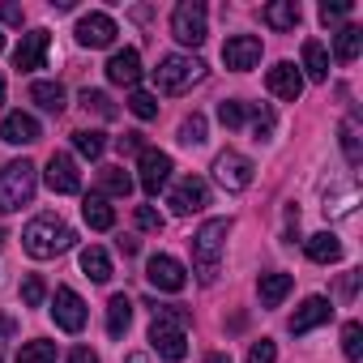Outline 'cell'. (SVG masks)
<instances>
[{
    "label": "cell",
    "mask_w": 363,
    "mask_h": 363,
    "mask_svg": "<svg viewBox=\"0 0 363 363\" xmlns=\"http://www.w3.org/2000/svg\"><path fill=\"white\" fill-rule=\"evenodd\" d=\"M82 107L94 111V116H103V120H116V103L103 90H82Z\"/></svg>",
    "instance_id": "obj_35"
},
{
    "label": "cell",
    "mask_w": 363,
    "mask_h": 363,
    "mask_svg": "<svg viewBox=\"0 0 363 363\" xmlns=\"http://www.w3.org/2000/svg\"><path fill=\"white\" fill-rule=\"evenodd\" d=\"M252 162L244 158V154H235V150H223L218 158H214V179L227 189V193H244L248 184H252Z\"/></svg>",
    "instance_id": "obj_7"
},
{
    "label": "cell",
    "mask_w": 363,
    "mask_h": 363,
    "mask_svg": "<svg viewBox=\"0 0 363 363\" xmlns=\"http://www.w3.org/2000/svg\"><path fill=\"white\" fill-rule=\"evenodd\" d=\"M35 189H39V167L35 162H26V158L5 162L0 167V214H13V210L30 206Z\"/></svg>",
    "instance_id": "obj_3"
},
{
    "label": "cell",
    "mask_w": 363,
    "mask_h": 363,
    "mask_svg": "<svg viewBox=\"0 0 363 363\" xmlns=\"http://www.w3.org/2000/svg\"><path fill=\"white\" fill-rule=\"evenodd\" d=\"M303 69H308L312 82H325V77H329V52H325L320 39H308V43H303Z\"/></svg>",
    "instance_id": "obj_29"
},
{
    "label": "cell",
    "mask_w": 363,
    "mask_h": 363,
    "mask_svg": "<svg viewBox=\"0 0 363 363\" xmlns=\"http://www.w3.org/2000/svg\"><path fill=\"white\" fill-rule=\"evenodd\" d=\"M99 193L103 197H128L133 193V175L124 167H103L99 171Z\"/></svg>",
    "instance_id": "obj_26"
},
{
    "label": "cell",
    "mask_w": 363,
    "mask_h": 363,
    "mask_svg": "<svg viewBox=\"0 0 363 363\" xmlns=\"http://www.w3.org/2000/svg\"><path fill=\"white\" fill-rule=\"evenodd\" d=\"M124 363H150V359H145V354H128Z\"/></svg>",
    "instance_id": "obj_49"
},
{
    "label": "cell",
    "mask_w": 363,
    "mask_h": 363,
    "mask_svg": "<svg viewBox=\"0 0 363 363\" xmlns=\"http://www.w3.org/2000/svg\"><path fill=\"white\" fill-rule=\"evenodd\" d=\"M206 363H231V354H210Z\"/></svg>",
    "instance_id": "obj_48"
},
{
    "label": "cell",
    "mask_w": 363,
    "mask_h": 363,
    "mask_svg": "<svg viewBox=\"0 0 363 363\" xmlns=\"http://www.w3.org/2000/svg\"><path fill=\"white\" fill-rule=\"evenodd\" d=\"M5 240H9V235H5V231H0V248H5Z\"/></svg>",
    "instance_id": "obj_51"
},
{
    "label": "cell",
    "mask_w": 363,
    "mask_h": 363,
    "mask_svg": "<svg viewBox=\"0 0 363 363\" xmlns=\"http://www.w3.org/2000/svg\"><path fill=\"white\" fill-rule=\"evenodd\" d=\"M18 363H56V342H26L18 350Z\"/></svg>",
    "instance_id": "obj_34"
},
{
    "label": "cell",
    "mask_w": 363,
    "mask_h": 363,
    "mask_svg": "<svg viewBox=\"0 0 363 363\" xmlns=\"http://www.w3.org/2000/svg\"><path fill=\"white\" fill-rule=\"evenodd\" d=\"M206 133H210L206 116H197V111H193V116H189L184 124H179V145H206V141H210Z\"/></svg>",
    "instance_id": "obj_32"
},
{
    "label": "cell",
    "mask_w": 363,
    "mask_h": 363,
    "mask_svg": "<svg viewBox=\"0 0 363 363\" xmlns=\"http://www.w3.org/2000/svg\"><path fill=\"white\" fill-rule=\"evenodd\" d=\"M107 82L111 86H124V90H137V82H141V56H137V48H124V52H116L107 65Z\"/></svg>",
    "instance_id": "obj_18"
},
{
    "label": "cell",
    "mask_w": 363,
    "mask_h": 363,
    "mask_svg": "<svg viewBox=\"0 0 363 363\" xmlns=\"http://www.w3.org/2000/svg\"><path fill=\"white\" fill-rule=\"evenodd\" d=\"M342 150H346V158H350V162H359V137H354V120H346V124H342Z\"/></svg>",
    "instance_id": "obj_42"
},
{
    "label": "cell",
    "mask_w": 363,
    "mask_h": 363,
    "mask_svg": "<svg viewBox=\"0 0 363 363\" xmlns=\"http://www.w3.org/2000/svg\"><path fill=\"white\" fill-rule=\"evenodd\" d=\"M82 274H86L90 282H111V257H107L99 244L82 248Z\"/></svg>",
    "instance_id": "obj_25"
},
{
    "label": "cell",
    "mask_w": 363,
    "mask_h": 363,
    "mask_svg": "<svg viewBox=\"0 0 363 363\" xmlns=\"http://www.w3.org/2000/svg\"><path fill=\"white\" fill-rule=\"evenodd\" d=\"M350 9H354L350 0H325V5H320V22H325V26H333V22H342Z\"/></svg>",
    "instance_id": "obj_40"
},
{
    "label": "cell",
    "mask_w": 363,
    "mask_h": 363,
    "mask_svg": "<svg viewBox=\"0 0 363 363\" xmlns=\"http://www.w3.org/2000/svg\"><path fill=\"white\" fill-rule=\"evenodd\" d=\"M137 179H141V189H145L150 197H158V193L167 189V179H171V154L145 145V150L137 154Z\"/></svg>",
    "instance_id": "obj_6"
},
{
    "label": "cell",
    "mask_w": 363,
    "mask_h": 363,
    "mask_svg": "<svg viewBox=\"0 0 363 363\" xmlns=\"http://www.w3.org/2000/svg\"><path fill=\"white\" fill-rule=\"evenodd\" d=\"M48 48H52V35H48L43 26L30 30V35H22V43L13 48V69H22V73L43 69V65H48Z\"/></svg>",
    "instance_id": "obj_13"
},
{
    "label": "cell",
    "mask_w": 363,
    "mask_h": 363,
    "mask_svg": "<svg viewBox=\"0 0 363 363\" xmlns=\"http://www.w3.org/2000/svg\"><path fill=\"white\" fill-rule=\"evenodd\" d=\"M39 137H43V128H39V120L30 111H9L0 120V141L5 145H35Z\"/></svg>",
    "instance_id": "obj_16"
},
{
    "label": "cell",
    "mask_w": 363,
    "mask_h": 363,
    "mask_svg": "<svg viewBox=\"0 0 363 363\" xmlns=\"http://www.w3.org/2000/svg\"><path fill=\"white\" fill-rule=\"evenodd\" d=\"M0 107H5V77H0Z\"/></svg>",
    "instance_id": "obj_50"
},
{
    "label": "cell",
    "mask_w": 363,
    "mask_h": 363,
    "mask_svg": "<svg viewBox=\"0 0 363 363\" xmlns=\"http://www.w3.org/2000/svg\"><path fill=\"white\" fill-rule=\"evenodd\" d=\"M133 308H137V303H133L128 295H111V299H107V333H111V337H124V333H128Z\"/></svg>",
    "instance_id": "obj_24"
},
{
    "label": "cell",
    "mask_w": 363,
    "mask_h": 363,
    "mask_svg": "<svg viewBox=\"0 0 363 363\" xmlns=\"http://www.w3.org/2000/svg\"><path fill=\"white\" fill-rule=\"evenodd\" d=\"M120 252L133 257V252H137V240H133V235H120Z\"/></svg>",
    "instance_id": "obj_47"
},
{
    "label": "cell",
    "mask_w": 363,
    "mask_h": 363,
    "mask_svg": "<svg viewBox=\"0 0 363 363\" xmlns=\"http://www.w3.org/2000/svg\"><path fill=\"white\" fill-rule=\"evenodd\" d=\"M0 22H9V26H22V9H18V5H5V0H0Z\"/></svg>",
    "instance_id": "obj_44"
},
{
    "label": "cell",
    "mask_w": 363,
    "mask_h": 363,
    "mask_svg": "<svg viewBox=\"0 0 363 363\" xmlns=\"http://www.w3.org/2000/svg\"><path fill=\"white\" fill-rule=\"evenodd\" d=\"M265 86H269V94H278L282 103H295V99L303 94V73H299L291 60H278V65L265 73Z\"/></svg>",
    "instance_id": "obj_17"
},
{
    "label": "cell",
    "mask_w": 363,
    "mask_h": 363,
    "mask_svg": "<svg viewBox=\"0 0 363 363\" xmlns=\"http://www.w3.org/2000/svg\"><path fill=\"white\" fill-rule=\"evenodd\" d=\"M171 35L184 43V48H201L206 43V5L201 0H179L175 13H171Z\"/></svg>",
    "instance_id": "obj_5"
},
{
    "label": "cell",
    "mask_w": 363,
    "mask_h": 363,
    "mask_svg": "<svg viewBox=\"0 0 363 363\" xmlns=\"http://www.w3.org/2000/svg\"><path fill=\"white\" fill-rule=\"evenodd\" d=\"M0 52H5V35H0Z\"/></svg>",
    "instance_id": "obj_52"
},
{
    "label": "cell",
    "mask_w": 363,
    "mask_h": 363,
    "mask_svg": "<svg viewBox=\"0 0 363 363\" xmlns=\"http://www.w3.org/2000/svg\"><path fill=\"white\" fill-rule=\"evenodd\" d=\"M291 286H295V278H291V274H282V269H274V274H261V282H257L261 308H278V303L291 295Z\"/></svg>",
    "instance_id": "obj_20"
},
{
    "label": "cell",
    "mask_w": 363,
    "mask_h": 363,
    "mask_svg": "<svg viewBox=\"0 0 363 363\" xmlns=\"http://www.w3.org/2000/svg\"><path fill=\"white\" fill-rule=\"evenodd\" d=\"M261 18H265L269 30H282V35H286V30H295V26L303 22V9L295 5V0H274V5H265Z\"/></svg>",
    "instance_id": "obj_21"
},
{
    "label": "cell",
    "mask_w": 363,
    "mask_h": 363,
    "mask_svg": "<svg viewBox=\"0 0 363 363\" xmlns=\"http://www.w3.org/2000/svg\"><path fill=\"white\" fill-rule=\"evenodd\" d=\"M52 316H56V325L65 329V333H82L86 329V299L73 291V286H56V295H52Z\"/></svg>",
    "instance_id": "obj_8"
},
{
    "label": "cell",
    "mask_w": 363,
    "mask_h": 363,
    "mask_svg": "<svg viewBox=\"0 0 363 363\" xmlns=\"http://www.w3.org/2000/svg\"><path fill=\"white\" fill-rule=\"evenodd\" d=\"M248 116H252V107H248V103H240V99H227V103H218V120H223L227 128H240Z\"/></svg>",
    "instance_id": "obj_36"
},
{
    "label": "cell",
    "mask_w": 363,
    "mask_h": 363,
    "mask_svg": "<svg viewBox=\"0 0 363 363\" xmlns=\"http://www.w3.org/2000/svg\"><path fill=\"white\" fill-rule=\"evenodd\" d=\"M150 342H154V350L167 363H179V359L189 354V333L179 329V325H171V320H154L150 325Z\"/></svg>",
    "instance_id": "obj_12"
},
{
    "label": "cell",
    "mask_w": 363,
    "mask_h": 363,
    "mask_svg": "<svg viewBox=\"0 0 363 363\" xmlns=\"http://www.w3.org/2000/svg\"><path fill=\"white\" fill-rule=\"evenodd\" d=\"M359 52H363V30H359V26H342L337 39H333V56H337L342 65H354Z\"/></svg>",
    "instance_id": "obj_27"
},
{
    "label": "cell",
    "mask_w": 363,
    "mask_h": 363,
    "mask_svg": "<svg viewBox=\"0 0 363 363\" xmlns=\"http://www.w3.org/2000/svg\"><path fill=\"white\" fill-rule=\"evenodd\" d=\"M69 363H99V354H94L90 346H73V350H69Z\"/></svg>",
    "instance_id": "obj_45"
},
{
    "label": "cell",
    "mask_w": 363,
    "mask_h": 363,
    "mask_svg": "<svg viewBox=\"0 0 363 363\" xmlns=\"http://www.w3.org/2000/svg\"><path fill=\"white\" fill-rule=\"evenodd\" d=\"M342 354H346L350 363L363 359V325H359V320H346V325H342Z\"/></svg>",
    "instance_id": "obj_31"
},
{
    "label": "cell",
    "mask_w": 363,
    "mask_h": 363,
    "mask_svg": "<svg viewBox=\"0 0 363 363\" xmlns=\"http://www.w3.org/2000/svg\"><path fill=\"white\" fill-rule=\"evenodd\" d=\"M248 363H278V346H274L269 337L252 342V346H248Z\"/></svg>",
    "instance_id": "obj_41"
},
{
    "label": "cell",
    "mask_w": 363,
    "mask_h": 363,
    "mask_svg": "<svg viewBox=\"0 0 363 363\" xmlns=\"http://www.w3.org/2000/svg\"><path fill=\"white\" fill-rule=\"evenodd\" d=\"M145 278H150V286H154V291H171V295L189 286L184 265H179L175 257H167V252H154V257L145 261Z\"/></svg>",
    "instance_id": "obj_9"
},
{
    "label": "cell",
    "mask_w": 363,
    "mask_h": 363,
    "mask_svg": "<svg viewBox=\"0 0 363 363\" xmlns=\"http://www.w3.org/2000/svg\"><path fill=\"white\" fill-rule=\"evenodd\" d=\"M73 150H77L82 158H103L107 137H103L99 128H82V133H73Z\"/></svg>",
    "instance_id": "obj_30"
},
{
    "label": "cell",
    "mask_w": 363,
    "mask_h": 363,
    "mask_svg": "<svg viewBox=\"0 0 363 363\" xmlns=\"http://www.w3.org/2000/svg\"><path fill=\"white\" fill-rule=\"evenodd\" d=\"M30 103H39L43 111L60 116V111H65V86H60V82H35V86H30Z\"/></svg>",
    "instance_id": "obj_28"
},
{
    "label": "cell",
    "mask_w": 363,
    "mask_h": 363,
    "mask_svg": "<svg viewBox=\"0 0 363 363\" xmlns=\"http://www.w3.org/2000/svg\"><path fill=\"white\" fill-rule=\"evenodd\" d=\"M303 252H308V261H316V265H333V261H342V240H337L333 231H320V235H308Z\"/></svg>",
    "instance_id": "obj_22"
},
{
    "label": "cell",
    "mask_w": 363,
    "mask_h": 363,
    "mask_svg": "<svg viewBox=\"0 0 363 363\" xmlns=\"http://www.w3.org/2000/svg\"><path fill=\"white\" fill-rule=\"evenodd\" d=\"M227 235H231V218H210V223L193 235V265H197V278H201L206 286L218 282V261H223Z\"/></svg>",
    "instance_id": "obj_2"
},
{
    "label": "cell",
    "mask_w": 363,
    "mask_h": 363,
    "mask_svg": "<svg viewBox=\"0 0 363 363\" xmlns=\"http://www.w3.org/2000/svg\"><path fill=\"white\" fill-rule=\"evenodd\" d=\"M128 111H133L137 120H154V116H158V99L145 94V90H133V94H128Z\"/></svg>",
    "instance_id": "obj_38"
},
{
    "label": "cell",
    "mask_w": 363,
    "mask_h": 363,
    "mask_svg": "<svg viewBox=\"0 0 363 363\" xmlns=\"http://www.w3.org/2000/svg\"><path fill=\"white\" fill-rule=\"evenodd\" d=\"M133 218H137V227H141V231H154V235L167 227V218H162L154 206H137V214H133Z\"/></svg>",
    "instance_id": "obj_39"
},
{
    "label": "cell",
    "mask_w": 363,
    "mask_h": 363,
    "mask_svg": "<svg viewBox=\"0 0 363 363\" xmlns=\"http://www.w3.org/2000/svg\"><path fill=\"white\" fill-rule=\"evenodd\" d=\"M223 65L235 69V73H248L261 65V39L257 35H231L223 43Z\"/></svg>",
    "instance_id": "obj_14"
},
{
    "label": "cell",
    "mask_w": 363,
    "mask_h": 363,
    "mask_svg": "<svg viewBox=\"0 0 363 363\" xmlns=\"http://www.w3.org/2000/svg\"><path fill=\"white\" fill-rule=\"evenodd\" d=\"M43 299H48V282L39 274H26L22 278V303L26 308H43Z\"/></svg>",
    "instance_id": "obj_37"
},
{
    "label": "cell",
    "mask_w": 363,
    "mask_h": 363,
    "mask_svg": "<svg viewBox=\"0 0 363 363\" xmlns=\"http://www.w3.org/2000/svg\"><path fill=\"white\" fill-rule=\"evenodd\" d=\"M43 179H48V189H52L56 197H73V193H82V171H77L73 154H52Z\"/></svg>",
    "instance_id": "obj_10"
},
{
    "label": "cell",
    "mask_w": 363,
    "mask_h": 363,
    "mask_svg": "<svg viewBox=\"0 0 363 363\" xmlns=\"http://www.w3.org/2000/svg\"><path fill=\"white\" fill-rule=\"evenodd\" d=\"M18 333V320L9 316V312H0V342H5V337H13Z\"/></svg>",
    "instance_id": "obj_46"
},
{
    "label": "cell",
    "mask_w": 363,
    "mask_h": 363,
    "mask_svg": "<svg viewBox=\"0 0 363 363\" xmlns=\"http://www.w3.org/2000/svg\"><path fill=\"white\" fill-rule=\"evenodd\" d=\"M73 244H77V231H73L65 218H56V214H39V218H30L26 231H22V248H26L35 261H52V257L69 252Z\"/></svg>",
    "instance_id": "obj_1"
},
{
    "label": "cell",
    "mask_w": 363,
    "mask_h": 363,
    "mask_svg": "<svg viewBox=\"0 0 363 363\" xmlns=\"http://www.w3.org/2000/svg\"><path fill=\"white\" fill-rule=\"evenodd\" d=\"M248 120H252V141H269V137H274V124H278V120H274V107L252 103V116H248Z\"/></svg>",
    "instance_id": "obj_33"
},
{
    "label": "cell",
    "mask_w": 363,
    "mask_h": 363,
    "mask_svg": "<svg viewBox=\"0 0 363 363\" xmlns=\"http://www.w3.org/2000/svg\"><path fill=\"white\" fill-rule=\"evenodd\" d=\"M116 145H120V154H141V150H145V141H141V133H124V137H120Z\"/></svg>",
    "instance_id": "obj_43"
},
{
    "label": "cell",
    "mask_w": 363,
    "mask_h": 363,
    "mask_svg": "<svg viewBox=\"0 0 363 363\" xmlns=\"http://www.w3.org/2000/svg\"><path fill=\"white\" fill-rule=\"evenodd\" d=\"M329 316H333V303H329L325 295H312V299H303V303L295 308V316H291V333L303 337V333H312L316 325H325Z\"/></svg>",
    "instance_id": "obj_19"
},
{
    "label": "cell",
    "mask_w": 363,
    "mask_h": 363,
    "mask_svg": "<svg viewBox=\"0 0 363 363\" xmlns=\"http://www.w3.org/2000/svg\"><path fill=\"white\" fill-rule=\"evenodd\" d=\"M116 22L107 13H82L77 18V43L82 48H111L116 43Z\"/></svg>",
    "instance_id": "obj_15"
},
{
    "label": "cell",
    "mask_w": 363,
    "mask_h": 363,
    "mask_svg": "<svg viewBox=\"0 0 363 363\" xmlns=\"http://www.w3.org/2000/svg\"><path fill=\"white\" fill-rule=\"evenodd\" d=\"M82 218L90 223V231H111V227H116V210L107 206L103 193H90V197L82 201Z\"/></svg>",
    "instance_id": "obj_23"
},
{
    "label": "cell",
    "mask_w": 363,
    "mask_h": 363,
    "mask_svg": "<svg viewBox=\"0 0 363 363\" xmlns=\"http://www.w3.org/2000/svg\"><path fill=\"white\" fill-rule=\"evenodd\" d=\"M197 82H206V65L197 56H162L158 69H154V86L162 94H184Z\"/></svg>",
    "instance_id": "obj_4"
},
{
    "label": "cell",
    "mask_w": 363,
    "mask_h": 363,
    "mask_svg": "<svg viewBox=\"0 0 363 363\" xmlns=\"http://www.w3.org/2000/svg\"><path fill=\"white\" fill-rule=\"evenodd\" d=\"M206 206H210V184H206L201 175H184L171 189V210L175 214H201Z\"/></svg>",
    "instance_id": "obj_11"
}]
</instances>
